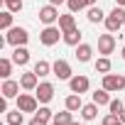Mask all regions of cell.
<instances>
[{
	"label": "cell",
	"mask_w": 125,
	"mask_h": 125,
	"mask_svg": "<svg viewBox=\"0 0 125 125\" xmlns=\"http://www.w3.org/2000/svg\"><path fill=\"white\" fill-rule=\"evenodd\" d=\"M96 3H98V0H86V8H93Z\"/></svg>",
	"instance_id": "e575fe53"
},
{
	"label": "cell",
	"mask_w": 125,
	"mask_h": 125,
	"mask_svg": "<svg viewBox=\"0 0 125 125\" xmlns=\"http://www.w3.org/2000/svg\"><path fill=\"white\" fill-rule=\"evenodd\" d=\"M59 37H64V32H61L59 27H54V25H47V27L42 30V34H39V42H42L44 47H54V44L59 42Z\"/></svg>",
	"instance_id": "7a4b0ae2"
},
{
	"label": "cell",
	"mask_w": 125,
	"mask_h": 125,
	"mask_svg": "<svg viewBox=\"0 0 125 125\" xmlns=\"http://www.w3.org/2000/svg\"><path fill=\"white\" fill-rule=\"evenodd\" d=\"M96 115H98V105H96V103H86V105L81 108V118H83V120H93Z\"/></svg>",
	"instance_id": "ffe728a7"
},
{
	"label": "cell",
	"mask_w": 125,
	"mask_h": 125,
	"mask_svg": "<svg viewBox=\"0 0 125 125\" xmlns=\"http://www.w3.org/2000/svg\"><path fill=\"white\" fill-rule=\"evenodd\" d=\"M37 79H39V76H37L34 71H27V74H22V76H20V86H22L25 91H34V88L39 86V83H37Z\"/></svg>",
	"instance_id": "8fae6325"
},
{
	"label": "cell",
	"mask_w": 125,
	"mask_h": 125,
	"mask_svg": "<svg viewBox=\"0 0 125 125\" xmlns=\"http://www.w3.org/2000/svg\"><path fill=\"white\" fill-rule=\"evenodd\" d=\"M74 118H71V110L66 108V110H61V113H54V123H59V125H69Z\"/></svg>",
	"instance_id": "d4e9b609"
},
{
	"label": "cell",
	"mask_w": 125,
	"mask_h": 125,
	"mask_svg": "<svg viewBox=\"0 0 125 125\" xmlns=\"http://www.w3.org/2000/svg\"><path fill=\"white\" fill-rule=\"evenodd\" d=\"M52 74L61 81H69L71 79V66H69V61L66 59H56L54 64H52Z\"/></svg>",
	"instance_id": "8992f818"
},
{
	"label": "cell",
	"mask_w": 125,
	"mask_h": 125,
	"mask_svg": "<svg viewBox=\"0 0 125 125\" xmlns=\"http://www.w3.org/2000/svg\"><path fill=\"white\" fill-rule=\"evenodd\" d=\"M61 3H66V0H49V5H61Z\"/></svg>",
	"instance_id": "836d02e7"
},
{
	"label": "cell",
	"mask_w": 125,
	"mask_h": 125,
	"mask_svg": "<svg viewBox=\"0 0 125 125\" xmlns=\"http://www.w3.org/2000/svg\"><path fill=\"white\" fill-rule=\"evenodd\" d=\"M39 22H44V25L59 22V10H56V5H44V8L39 10Z\"/></svg>",
	"instance_id": "9c48e42d"
},
{
	"label": "cell",
	"mask_w": 125,
	"mask_h": 125,
	"mask_svg": "<svg viewBox=\"0 0 125 125\" xmlns=\"http://www.w3.org/2000/svg\"><path fill=\"white\" fill-rule=\"evenodd\" d=\"M120 54H123V59H125V47H123V52H120Z\"/></svg>",
	"instance_id": "74e56055"
},
{
	"label": "cell",
	"mask_w": 125,
	"mask_h": 125,
	"mask_svg": "<svg viewBox=\"0 0 125 125\" xmlns=\"http://www.w3.org/2000/svg\"><path fill=\"white\" fill-rule=\"evenodd\" d=\"M123 25H125V22H120V20H118V17L113 15V12H110V15L105 17V30H108V32H118V30H120Z\"/></svg>",
	"instance_id": "7402d4cb"
},
{
	"label": "cell",
	"mask_w": 125,
	"mask_h": 125,
	"mask_svg": "<svg viewBox=\"0 0 125 125\" xmlns=\"http://www.w3.org/2000/svg\"><path fill=\"white\" fill-rule=\"evenodd\" d=\"M86 17H88V22H93V25L105 22V12H103L101 8H96V5H93V8H88V15H86Z\"/></svg>",
	"instance_id": "e0dca14e"
},
{
	"label": "cell",
	"mask_w": 125,
	"mask_h": 125,
	"mask_svg": "<svg viewBox=\"0 0 125 125\" xmlns=\"http://www.w3.org/2000/svg\"><path fill=\"white\" fill-rule=\"evenodd\" d=\"M108 108H110V113H115V115H120V113L125 110V105H123V101H120V98L110 101V103H108Z\"/></svg>",
	"instance_id": "83f0119b"
},
{
	"label": "cell",
	"mask_w": 125,
	"mask_h": 125,
	"mask_svg": "<svg viewBox=\"0 0 125 125\" xmlns=\"http://www.w3.org/2000/svg\"><path fill=\"white\" fill-rule=\"evenodd\" d=\"M27 39H30V34H27V30H25V27H10V30H8V34H5V42H8V44H12V47H25V44H27Z\"/></svg>",
	"instance_id": "6da1fadb"
},
{
	"label": "cell",
	"mask_w": 125,
	"mask_h": 125,
	"mask_svg": "<svg viewBox=\"0 0 125 125\" xmlns=\"http://www.w3.org/2000/svg\"><path fill=\"white\" fill-rule=\"evenodd\" d=\"M34 74H37V76H47V74H52V64H49V61H44V59H39L37 64H34Z\"/></svg>",
	"instance_id": "cb8c5ba5"
},
{
	"label": "cell",
	"mask_w": 125,
	"mask_h": 125,
	"mask_svg": "<svg viewBox=\"0 0 125 125\" xmlns=\"http://www.w3.org/2000/svg\"><path fill=\"white\" fill-rule=\"evenodd\" d=\"M5 120H8V125H22V110L17 108V110H8L5 113Z\"/></svg>",
	"instance_id": "44dd1931"
},
{
	"label": "cell",
	"mask_w": 125,
	"mask_h": 125,
	"mask_svg": "<svg viewBox=\"0 0 125 125\" xmlns=\"http://www.w3.org/2000/svg\"><path fill=\"white\" fill-rule=\"evenodd\" d=\"M12 15H15V12H10V10L0 12V30H10V27H12Z\"/></svg>",
	"instance_id": "484cf974"
},
{
	"label": "cell",
	"mask_w": 125,
	"mask_h": 125,
	"mask_svg": "<svg viewBox=\"0 0 125 125\" xmlns=\"http://www.w3.org/2000/svg\"><path fill=\"white\" fill-rule=\"evenodd\" d=\"M17 108H20L22 113H37V110H39V101H37V96H32V93H20V96H17Z\"/></svg>",
	"instance_id": "3957f363"
},
{
	"label": "cell",
	"mask_w": 125,
	"mask_h": 125,
	"mask_svg": "<svg viewBox=\"0 0 125 125\" xmlns=\"http://www.w3.org/2000/svg\"><path fill=\"white\" fill-rule=\"evenodd\" d=\"M20 88H22V86H20V81L5 79V83H3V88H0V93H3V96L10 101V98H17V96H20Z\"/></svg>",
	"instance_id": "30bf717a"
},
{
	"label": "cell",
	"mask_w": 125,
	"mask_h": 125,
	"mask_svg": "<svg viewBox=\"0 0 125 125\" xmlns=\"http://www.w3.org/2000/svg\"><path fill=\"white\" fill-rule=\"evenodd\" d=\"M69 88H71V93H86L88 88H91V81H88V76H71L69 79Z\"/></svg>",
	"instance_id": "ba28073f"
},
{
	"label": "cell",
	"mask_w": 125,
	"mask_h": 125,
	"mask_svg": "<svg viewBox=\"0 0 125 125\" xmlns=\"http://www.w3.org/2000/svg\"><path fill=\"white\" fill-rule=\"evenodd\" d=\"M34 96H37V101H39L42 105H47V103L54 98V83H49V81H42V83L34 88Z\"/></svg>",
	"instance_id": "277c9868"
},
{
	"label": "cell",
	"mask_w": 125,
	"mask_h": 125,
	"mask_svg": "<svg viewBox=\"0 0 125 125\" xmlns=\"http://www.w3.org/2000/svg\"><path fill=\"white\" fill-rule=\"evenodd\" d=\"M115 3H118V5H120V8H125V0H115Z\"/></svg>",
	"instance_id": "d590c367"
},
{
	"label": "cell",
	"mask_w": 125,
	"mask_h": 125,
	"mask_svg": "<svg viewBox=\"0 0 125 125\" xmlns=\"http://www.w3.org/2000/svg\"><path fill=\"white\" fill-rule=\"evenodd\" d=\"M66 5H69V12H79L86 8V0H66Z\"/></svg>",
	"instance_id": "4316f807"
},
{
	"label": "cell",
	"mask_w": 125,
	"mask_h": 125,
	"mask_svg": "<svg viewBox=\"0 0 125 125\" xmlns=\"http://www.w3.org/2000/svg\"><path fill=\"white\" fill-rule=\"evenodd\" d=\"M12 64H15V61L8 59V56L0 59V76H3V79H10V74H12Z\"/></svg>",
	"instance_id": "d6986e66"
},
{
	"label": "cell",
	"mask_w": 125,
	"mask_h": 125,
	"mask_svg": "<svg viewBox=\"0 0 125 125\" xmlns=\"http://www.w3.org/2000/svg\"><path fill=\"white\" fill-rule=\"evenodd\" d=\"M59 30H61V32H71V30H76L74 12H69V15H59Z\"/></svg>",
	"instance_id": "4fadbf2b"
},
{
	"label": "cell",
	"mask_w": 125,
	"mask_h": 125,
	"mask_svg": "<svg viewBox=\"0 0 125 125\" xmlns=\"http://www.w3.org/2000/svg\"><path fill=\"white\" fill-rule=\"evenodd\" d=\"M61 39H64L69 47H79V44H81V30L76 27V30H71V32H64Z\"/></svg>",
	"instance_id": "2e32d148"
},
{
	"label": "cell",
	"mask_w": 125,
	"mask_h": 125,
	"mask_svg": "<svg viewBox=\"0 0 125 125\" xmlns=\"http://www.w3.org/2000/svg\"><path fill=\"white\" fill-rule=\"evenodd\" d=\"M91 56H93V47L86 44V42H81L76 47V59L81 61V64H86V61H91Z\"/></svg>",
	"instance_id": "7c38bea8"
},
{
	"label": "cell",
	"mask_w": 125,
	"mask_h": 125,
	"mask_svg": "<svg viewBox=\"0 0 125 125\" xmlns=\"http://www.w3.org/2000/svg\"><path fill=\"white\" fill-rule=\"evenodd\" d=\"M118 125H125V123H123V120H120V123H118Z\"/></svg>",
	"instance_id": "60d3db41"
},
{
	"label": "cell",
	"mask_w": 125,
	"mask_h": 125,
	"mask_svg": "<svg viewBox=\"0 0 125 125\" xmlns=\"http://www.w3.org/2000/svg\"><path fill=\"white\" fill-rule=\"evenodd\" d=\"M69 125H81V123H74V120H71V123H69Z\"/></svg>",
	"instance_id": "f35d334b"
},
{
	"label": "cell",
	"mask_w": 125,
	"mask_h": 125,
	"mask_svg": "<svg viewBox=\"0 0 125 125\" xmlns=\"http://www.w3.org/2000/svg\"><path fill=\"white\" fill-rule=\"evenodd\" d=\"M3 3H5V8L10 12H20L22 10V0H3Z\"/></svg>",
	"instance_id": "f1b7e54d"
},
{
	"label": "cell",
	"mask_w": 125,
	"mask_h": 125,
	"mask_svg": "<svg viewBox=\"0 0 125 125\" xmlns=\"http://www.w3.org/2000/svg\"><path fill=\"white\" fill-rule=\"evenodd\" d=\"M103 88L105 91H123L125 88V76H120V74H105L103 76Z\"/></svg>",
	"instance_id": "5b68a950"
},
{
	"label": "cell",
	"mask_w": 125,
	"mask_h": 125,
	"mask_svg": "<svg viewBox=\"0 0 125 125\" xmlns=\"http://www.w3.org/2000/svg\"><path fill=\"white\" fill-rule=\"evenodd\" d=\"M49 125H59V123H54V120H52V123H49Z\"/></svg>",
	"instance_id": "ab89813d"
},
{
	"label": "cell",
	"mask_w": 125,
	"mask_h": 125,
	"mask_svg": "<svg viewBox=\"0 0 125 125\" xmlns=\"http://www.w3.org/2000/svg\"><path fill=\"white\" fill-rule=\"evenodd\" d=\"M110 91H105V88H101V91H96L93 93V103L96 105H108L110 103V96H108Z\"/></svg>",
	"instance_id": "603a6c76"
},
{
	"label": "cell",
	"mask_w": 125,
	"mask_h": 125,
	"mask_svg": "<svg viewBox=\"0 0 125 125\" xmlns=\"http://www.w3.org/2000/svg\"><path fill=\"white\" fill-rule=\"evenodd\" d=\"M47 123H49V120H44V118H39L37 113H34V118L30 120V125H47Z\"/></svg>",
	"instance_id": "d6a6232c"
},
{
	"label": "cell",
	"mask_w": 125,
	"mask_h": 125,
	"mask_svg": "<svg viewBox=\"0 0 125 125\" xmlns=\"http://www.w3.org/2000/svg\"><path fill=\"white\" fill-rule=\"evenodd\" d=\"M37 115H39V118H44V120H49V123L54 120V113H52V110H49L47 105H42V108L37 110Z\"/></svg>",
	"instance_id": "f546056e"
},
{
	"label": "cell",
	"mask_w": 125,
	"mask_h": 125,
	"mask_svg": "<svg viewBox=\"0 0 125 125\" xmlns=\"http://www.w3.org/2000/svg\"><path fill=\"white\" fill-rule=\"evenodd\" d=\"M12 61L17 66H25L27 61H30V52H27V47H15V52H12Z\"/></svg>",
	"instance_id": "5bb4252c"
},
{
	"label": "cell",
	"mask_w": 125,
	"mask_h": 125,
	"mask_svg": "<svg viewBox=\"0 0 125 125\" xmlns=\"http://www.w3.org/2000/svg\"><path fill=\"white\" fill-rule=\"evenodd\" d=\"M113 49H115V37H113V32L101 34V37H98V54L108 56V54H113Z\"/></svg>",
	"instance_id": "52a82bcc"
},
{
	"label": "cell",
	"mask_w": 125,
	"mask_h": 125,
	"mask_svg": "<svg viewBox=\"0 0 125 125\" xmlns=\"http://www.w3.org/2000/svg\"><path fill=\"white\" fill-rule=\"evenodd\" d=\"M120 120H123V123H125V110H123V113H120Z\"/></svg>",
	"instance_id": "8d00e7d4"
},
{
	"label": "cell",
	"mask_w": 125,
	"mask_h": 125,
	"mask_svg": "<svg viewBox=\"0 0 125 125\" xmlns=\"http://www.w3.org/2000/svg\"><path fill=\"white\" fill-rule=\"evenodd\" d=\"M64 105L71 110V113H76V110H81L83 108V101H81V93H71V96H66V101H64Z\"/></svg>",
	"instance_id": "9a60e30c"
},
{
	"label": "cell",
	"mask_w": 125,
	"mask_h": 125,
	"mask_svg": "<svg viewBox=\"0 0 125 125\" xmlns=\"http://www.w3.org/2000/svg\"><path fill=\"white\" fill-rule=\"evenodd\" d=\"M93 66H96V74H103V76H105V74H110V66H113V64H110L108 56H101V59H96Z\"/></svg>",
	"instance_id": "ac0fdd59"
},
{
	"label": "cell",
	"mask_w": 125,
	"mask_h": 125,
	"mask_svg": "<svg viewBox=\"0 0 125 125\" xmlns=\"http://www.w3.org/2000/svg\"><path fill=\"white\" fill-rule=\"evenodd\" d=\"M113 15H115V17H118L120 22H125V8H120V5H115V8H113Z\"/></svg>",
	"instance_id": "1f68e13d"
},
{
	"label": "cell",
	"mask_w": 125,
	"mask_h": 125,
	"mask_svg": "<svg viewBox=\"0 0 125 125\" xmlns=\"http://www.w3.org/2000/svg\"><path fill=\"white\" fill-rule=\"evenodd\" d=\"M118 123H120V115H115V113H108L103 118V125H118Z\"/></svg>",
	"instance_id": "4dcf8cb0"
}]
</instances>
